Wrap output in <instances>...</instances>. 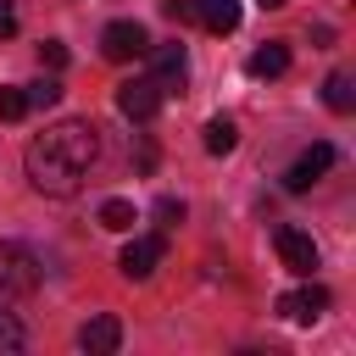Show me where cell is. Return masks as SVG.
I'll use <instances>...</instances> for the list:
<instances>
[{
  "label": "cell",
  "mask_w": 356,
  "mask_h": 356,
  "mask_svg": "<svg viewBox=\"0 0 356 356\" xmlns=\"http://www.w3.org/2000/svg\"><path fill=\"white\" fill-rule=\"evenodd\" d=\"M28 184L39 189V195H56V200H67V195H78L83 189V178H89V167L100 161V128L95 122H83V117H67V122H56V128H44L33 145H28Z\"/></svg>",
  "instance_id": "1"
},
{
  "label": "cell",
  "mask_w": 356,
  "mask_h": 356,
  "mask_svg": "<svg viewBox=\"0 0 356 356\" xmlns=\"http://www.w3.org/2000/svg\"><path fill=\"white\" fill-rule=\"evenodd\" d=\"M33 289H39V261H33L22 245L0 239V300H22V295H33Z\"/></svg>",
  "instance_id": "2"
},
{
  "label": "cell",
  "mask_w": 356,
  "mask_h": 356,
  "mask_svg": "<svg viewBox=\"0 0 356 356\" xmlns=\"http://www.w3.org/2000/svg\"><path fill=\"white\" fill-rule=\"evenodd\" d=\"M161 89H156V78H128L122 89H117V111L128 117V122H150L156 111H161Z\"/></svg>",
  "instance_id": "3"
},
{
  "label": "cell",
  "mask_w": 356,
  "mask_h": 356,
  "mask_svg": "<svg viewBox=\"0 0 356 356\" xmlns=\"http://www.w3.org/2000/svg\"><path fill=\"white\" fill-rule=\"evenodd\" d=\"M328 167H334V145H328V139H317L312 150H300V156H295V167L284 172V189H289V195H306Z\"/></svg>",
  "instance_id": "4"
},
{
  "label": "cell",
  "mask_w": 356,
  "mask_h": 356,
  "mask_svg": "<svg viewBox=\"0 0 356 356\" xmlns=\"http://www.w3.org/2000/svg\"><path fill=\"white\" fill-rule=\"evenodd\" d=\"M273 245H278V261H284L289 273H300V278H312V273H317V245H312V234H306V228H278V234H273Z\"/></svg>",
  "instance_id": "5"
},
{
  "label": "cell",
  "mask_w": 356,
  "mask_h": 356,
  "mask_svg": "<svg viewBox=\"0 0 356 356\" xmlns=\"http://www.w3.org/2000/svg\"><path fill=\"white\" fill-rule=\"evenodd\" d=\"M100 50H106V61H139V56L150 50V33H145L139 22H111V28L100 33Z\"/></svg>",
  "instance_id": "6"
},
{
  "label": "cell",
  "mask_w": 356,
  "mask_h": 356,
  "mask_svg": "<svg viewBox=\"0 0 356 356\" xmlns=\"http://www.w3.org/2000/svg\"><path fill=\"white\" fill-rule=\"evenodd\" d=\"M161 256H167V239H161V234H145V239L122 245L117 267H122V278H150V273L161 267Z\"/></svg>",
  "instance_id": "7"
},
{
  "label": "cell",
  "mask_w": 356,
  "mask_h": 356,
  "mask_svg": "<svg viewBox=\"0 0 356 356\" xmlns=\"http://www.w3.org/2000/svg\"><path fill=\"white\" fill-rule=\"evenodd\" d=\"M156 89L161 95H184V78H189V56H184V44H161L156 50Z\"/></svg>",
  "instance_id": "8"
},
{
  "label": "cell",
  "mask_w": 356,
  "mask_h": 356,
  "mask_svg": "<svg viewBox=\"0 0 356 356\" xmlns=\"http://www.w3.org/2000/svg\"><path fill=\"white\" fill-rule=\"evenodd\" d=\"M78 345H83V350H89V356H111V350H117V345H122V323H117V317H106V312H100V317H89V323H83V328H78Z\"/></svg>",
  "instance_id": "9"
},
{
  "label": "cell",
  "mask_w": 356,
  "mask_h": 356,
  "mask_svg": "<svg viewBox=\"0 0 356 356\" xmlns=\"http://www.w3.org/2000/svg\"><path fill=\"white\" fill-rule=\"evenodd\" d=\"M278 312H284L289 323H317V317L328 312V289H323V284L295 289V295H284V300H278Z\"/></svg>",
  "instance_id": "10"
},
{
  "label": "cell",
  "mask_w": 356,
  "mask_h": 356,
  "mask_svg": "<svg viewBox=\"0 0 356 356\" xmlns=\"http://www.w3.org/2000/svg\"><path fill=\"white\" fill-rule=\"evenodd\" d=\"M195 6V22L206 33H234L239 28V0H189Z\"/></svg>",
  "instance_id": "11"
},
{
  "label": "cell",
  "mask_w": 356,
  "mask_h": 356,
  "mask_svg": "<svg viewBox=\"0 0 356 356\" xmlns=\"http://www.w3.org/2000/svg\"><path fill=\"white\" fill-rule=\"evenodd\" d=\"M245 72H250V78H284V72H289V44H278V39H267L261 50H250V61H245Z\"/></svg>",
  "instance_id": "12"
},
{
  "label": "cell",
  "mask_w": 356,
  "mask_h": 356,
  "mask_svg": "<svg viewBox=\"0 0 356 356\" xmlns=\"http://www.w3.org/2000/svg\"><path fill=\"white\" fill-rule=\"evenodd\" d=\"M323 100H328V111H350V106H356L350 72H328V83H323Z\"/></svg>",
  "instance_id": "13"
},
{
  "label": "cell",
  "mask_w": 356,
  "mask_h": 356,
  "mask_svg": "<svg viewBox=\"0 0 356 356\" xmlns=\"http://www.w3.org/2000/svg\"><path fill=\"white\" fill-rule=\"evenodd\" d=\"M234 145H239V128H234L228 117H211V122H206V150H211V156H228Z\"/></svg>",
  "instance_id": "14"
},
{
  "label": "cell",
  "mask_w": 356,
  "mask_h": 356,
  "mask_svg": "<svg viewBox=\"0 0 356 356\" xmlns=\"http://www.w3.org/2000/svg\"><path fill=\"white\" fill-rule=\"evenodd\" d=\"M100 228L128 234V228H134V206H128V200H106V206H100Z\"/></svg>",
  "instance_id": "15"
},
{
  "label": "cell",
  "mask_w": 356,
  "mask_h": 356,
  "mask_svg": "<svg viewBox=\"0 0 356 356\" xmlns=\"http://www.w3.org/2000/svg\"><path fill=\"white\" fill-rule=\"evenodd\" d=\"M22 95H28V111H44V106L61 100V83H56V78H39V83H28Z\"/></svg>",
  "instance_id": "16"
},
{
  "label": "cell",
  "mask_w": 356,
  "mask_h": 356,
  "mask_svg": "<svg viewBox=\"0 0 356 356\" xmlns=\"http://www.w3.org/2000/svg\"><path fill=\"white\" fill-rule=\"evenodd\" d=\"M17 117H28V95L22 89H0V122H17Z\"/></svg>",
  "instance_id": "17"
},
{
  "label": "cell",
  "mask_w": 356,
  "mask_h": 356,
  "mask_svg": "<svg viewBox=\"0 0 356 356\" xmlns=\"http://www.w3.org/2000/svg\"><path fill=\"white\" fill-rule=\"evenodd\" d=\"M0 350H22V323L6 312V300H0Z\"/></svg>",
  "instance_id": "18"
},
{
  "label": "cell",
  "mask_w": 356,
  "mask_h": 356,
  "mask_svg": "<svg viewBox=\"0 0 356 356\" xmlns=\"http://www.w3.org/2000/svg\"><path fill=\"white\" fill-rule=\"evenodd\" d=\"M156 222H161V228H178V222H184V200L161 195V200H156Z\"/></svg>",
  "instance_id": "19"
},
{
  "label": "cell",
  "mask_w": 356,
  "mask_h": 356,
  "mask_svg": "<svg viewBox=\"0 0 356 356\" xmlns=\"http://www.w3.org/2000/svg\"><path fill=\"white\" fill-rule=\"evenodd\" d=\"M39 61H44V67H67V44H61V39H44V44H39Z\"/></svg>",
  "instance_id": "20"
},
{
  "label": "cell",
  "mask_w": 356,
  "mask_h": 356,
  "mask_svg": "<svg viewBox=\"0 0 356 356\" xmlns=\"http://www.w3.org/2000/svg\"><path fill=\"white\" fill-rule=\"evenodd\" d=\"M17 33V11H11V0H0V39H11Z\"/></svg>",
  "instance_id": "21"
},
{
  "label": "cell",
  "mask_w": 356,
  "mask_h": 356,
  "mask_svg": "<svg viewBox=\"0 0 356 356\" xmlns=\"http://www.w3.org/2000/svg\"><path fill=\"white\" fill-rule=\"evenodd\" d=\"M167 17H172V22H189L195 6H189V0H167Z\"/></svg>",
  "instance_id": "22"
},
{
  "label": "cell",
  "mask_w": 356,
  "mask_h": 356,
  "mask_svg": "<svg viewBox=\"0 0 356 356\" xmlns=\"http://www.w3.org/2000/svg\"><path fill=\"white\" fill-rule=\"evenodd\" d=\"M256 6H261V11H278V6H289V0H256Z\"/></svg>",
  "instance_id": "23"
}]
</instances>
